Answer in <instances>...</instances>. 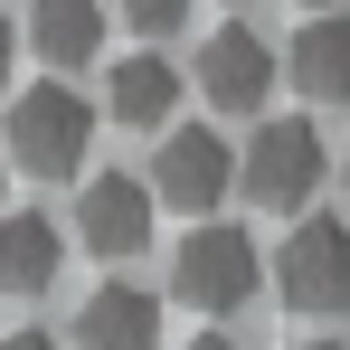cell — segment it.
<instances>
[{
  "mask_svg": "<svg viewBox=\"0 0 350 350\" xmlns=\"http://www.w3.org/2000/svg\"><path fill=\"white\" fill-rule=\"evenodd\" d=\"M171 293L189 303V312H246L256 293H265V246L246 228H218V218H199V228L180 237V256H171Z\"/></svg>",
  "mask_w": 350,
  "mask_h": 350,
  "instance_id": "obj_1",
  "label": "cell"
},
{
  "mask_svg": "<svg viewBox=\"0 0 350 350\" xmlns=\"http://www.w3.org/2000/svg\"><path fill=\"white\" fill-rule=\"evenodd\" d=\"M85 152H95V105H85L66 76L29 85V95L10 105V161H19L29 180H76Z\"/></svg>",
  "mask_w": 350,
  "mask_h": 350,
  "instance_id": "obj_2",
  "label": "cell"
},
{
  "mask_svg": "<svg viewBox=\"0 0 350 350\" xmlns=\"http://www.w3.org/2000/svg\"><path fill=\"white\" fill-rule=\"evenodd\" d=\"M322 171H332V152H322V133H312L303 114L256 123V142L237 152V180H246V199H256V208H284V218H303V208H312Z\"/></svg>",
  "mask_w": 350,
  "mask_h": 350,
  "instance_id": "obj_3",
  "label": "cell"
},
{
  "mask_svg": "<svg viewBox=\"0 0 350 350\" xmlns=\"http://www.w3.org/2000/svg\"><path fill=\"white\" fill-rule=\"evenodd\" d=\"M275 293L293 312H350V218L303 208L293 237L275 246Z\"/></svg>",
  "mask_w": 350,
  "mask_h": 350,
  "instance_id": "obj_4",
  "label": "cell"
},
{
  "mask_svg": "<svg viewBox=\"0 0 350 350\" xmlns=\"http://www.w3.org/2000/svg\"><path fill=\"white\" fill-rule=\"evenodd\" d=\"M237 180V152L218 123H171L161 133V152H152V199L161 208H189V218H208L218 199H228Z\"/></svg>",
  "mask_w": 350,
  "mask_h": 350,
  "instance_id": "obj_5",
  "label": "cell"
},
{
  "mask_svg": "<svg viewBox=\"0 0 350 350\" xmlns=\"http://www.w3.org/2000/svg\"><path fill=\"white\" fill-rule=\"evenodd\" d=\"M152 180L133 171H95L85 180V199H76V246L85 256H133V246H152Z\"/></svg>",
  "mask_w": 350,
  "mask_h": 350,
  "instance_id": "obj_6",
  "label": "cell"
},
{
  "mask_svg": "<svg viewBox=\"0 0 350 350\" xmlns=\"http://www.w3.org/2000/svg\"><path fill=\"white\" fill-rule=\"evenodd\" d=\"M199 95H208L218 114H256V105L275 95V48H265L246 19H228V29L199 48Z\"/></svg>",
  "mask_w": 350,
  "mask_h": 350,
  "instance_id": "obj_7",
  "label": "cell"
},
{
  "mask_svg": "<svg viewBox=\"0 0 350 350\" xmlns=\"http://www.w3.org/2000/svg\"><path fill=\"white\" fill-rule=\"evenodd\" d=\"M76 350H161V293L95 284L85 312H76Z\"/></svg>",
  "mask_w": 350,
  "mask_h": 350,
  "instance_id": "obj_8",
  "label": "cell"
},
{
  "mask_svg": "<svg viewBox=\"0 0 350 350\" xmlns=\"http://www.w3.org/2000/svg\"><path fill=\"white\" fill-rule=\"evenodd\" d=\"M180 95H189V85H180V66H171V57H152V48L105 66V114H114V123H133V133L171 123V114H180Z\"/></svg>",
  "mask_w": 350,
  "mask_h": 350,
  "instance_id": "obj_9",
  "label": "cell"
},
{
  "mask_svg": "<svg viewBox=\"0 0 350 350\" xmlns=\"http://www.w3.org/2000/svg\"><path fill=\"white\" fill-rule=\"evenodd\" d=\"M284 76L303 85V105H341V95H350V19H341V10H322V19L293 29Z\"/></svg>",
  "mask_w": 350,
  "mask_h": 350,
  "instance_id": "obj_10",
  "label": "cell"
},
{
  "mask_svg": "<svg viewBox=\"0 0 350 350\" xmlns=\"http://www.w3.org/2000/svg\"><path fill=\"white\" fill-rule=\"evenodd\" d=\"M29 48L57 66V76L95 66V48H105V0H29Z\"/></svg>",
  "mask_w": 350,
  "mask_h": 350,
  "instance_id": "obj_11",
  "label": "cell"
},
{
  "mask_svg": "<svg viewBox=\"0 0 350 350\" xmlns=\"http://www.w3.org/2000/svg\"><path fill=\"white\" fill-rule=\"evenodd\" d=\"M57 256H66L57 218H38V208H10L0 218V293H48L57 284Z\"/></svg>",
  "mask_w": 350,
  "mask_h": 350,
  "instance_id": "obj_12",
  "label": "cell"
},
{
  "mask_svg": "<svg viewBox=\"0 0 350 350\" xmlns=\"http://www.w3.org/2000/svg\"><path fill=\"white\" fill-rule=\"evenodd\" d=\"M123 19H133L142 38H171L180 19H189V0H123Z\"/></svg>",
  "mask_w": 350,
  "mask_h": 350,
  "instance_id": "obj_13",
  "label": "cell"
},
{
  "mask_svg": "<svg viewBox=\"0 0 350 350\" xmlns=\"http://www.w3.org/2000/svg\"><path fill=\"white\" fill-rule=\"evenodd\" d=\"M0 350H57V332H10Z\"/></svg>",
  "mask_w": 350,
  "mask_h": 350,
  "instance_id": "obj_14",
  "label": "cell"
},
{
  "mask_svg": "<svg viewBox=\"0 0 350 350\" xmlns=\"http://www.w3.org/2000/svg\"><path fill=\"white\" fill-rule=\"evenodd\" d=\"M10 48H19V29H10V10H0V76H10Z\"/></svg>",
  "mask_w": 350,
  "mask_h": 350,
  "instance_id": "obj_15",
  "label": "cell"
},
{
  "mask_svg": "<svg viewBox=\"0 0 350 350\" xmlns=\"http://www.w3.org/2000/svg\"><path fill=\"white\" fill-rule=\"evenodd\" d=\"M189 350H237V341H228V332H208V341H189Z\"/></svg>",
  "mask_w": 350,
  "mask_h": 350,
  "instance_id": "obj_16",
  "label": "cell"
},
{
  "mask_svg": "<svg viewBox=\"0 0 350 350\" xmlns=\"http://www.w3.org/2000/svg\"><path fill=\"white\" fill-rule=\"evenodd\" d=\"M303 10H312V19H322V10H341V0H303Z\"/></svg>",
  "mask_w": 350,
  "mask_h": 350,
  "instance_id": "obj_17",
  "label": "cell"
},
{
  "mask_svg": "<svg viewBox=\"0 0 350 350\" xmlns=\"http://www.w3.org/2000/svg\"><path fill=\"white\" fill-rule=\"evenodd\" d=\"M293 350H341V341H293Z\"/></svg>",
  "mask_w": 350,
  "mask_h": 350,
  "instance_id": "obj_18",
  "label": "cell"
},
{
  "mask_svg": "<svg viewBox=\"0 0 350 350\" xmlns=\"http://www.w3.org/2000/svg\"><path fill=\"white\" fill-rule=\"evenodd\" d=\"M341 180H350V152H341Z\"/></svg>",
  "mask_w": 350,
  "mask_h": 350,
  "instance_id": "obj_19",
  "label": "cell"
}]
</instances>
